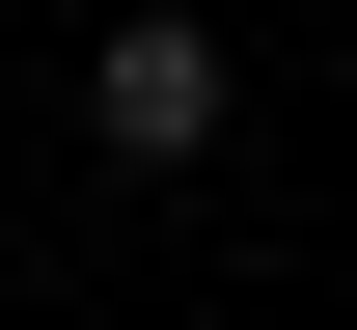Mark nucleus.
I'll return each instance as SVG.
<instances>
[{
  "instance_id": "f257e3e1",
  "label": "nucleus",
  "mask_w": 357,
  "mask_h": 330,
  "mask_svg": "<svg viewBox=\"0 0 357 330\" xmlns=\"http://www.w3.org/2000/svg\"><path fill=\"white\" fill-rule=\"evenodd\" d=\"M83 138L110 165H220V28H110L83 55Z\"/></svg>"
}]
</instances>
